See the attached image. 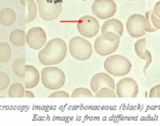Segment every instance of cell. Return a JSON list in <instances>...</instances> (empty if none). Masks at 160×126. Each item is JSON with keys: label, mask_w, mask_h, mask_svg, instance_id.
I'll return each instance as SVG.
<instances>
[{"label": "cell", "mask_w": 160, "mask_h": 126, "mask_svg": "<svg viewBox=\"0 0 160 126\" xmlns=\"http://www.w3.org/2000/svg\"><path fill=\"white\" fill-rule=\"evenodd\" d=\"M128 34L133 38H141L146 33V18L141 13L130 15L126 24Z\"/></svg>", "instance_id": "obj_9"}, {"label": "cell", "mask_w": 160, "mask_h": 126, "mask_svg": "<svg viewBox=\"0 0 160 126\" xmlns=\"http://www.w3.org/2000/svg\"><path fill=\"white\" fill-rule=\"evenodd\" d=\"M10 41L16 47H22L26 43V34L22 29H17L13 30L10 35Z\"/></svg>", "instance_id": "obj_18"}, {"label": "cell", "mask_w": 160, "mask_h": 126, "mask_svg": "<svg viewBox=\"0 0 160 126\" xmlns=\"http://www.w3.org/2000/svg\"><path fill=\"white\" fill-rule=\"evenodd\" d=\"M82 1H87V0H82Z\"/></svg>", "instance_id": "obj_32"}, {"label": "cell", "mask_w": 160, "mask_h": 126, "mask_svg": "<svg viewBox=\"0 0 160 126\" xmlns=\"http://www.w3.org/2000/svg\"><path fill=\"white\" fill-rule=\"evenodd\" d=\"M151 20H152V24H153L154 27L156 29H160V19L156 18V17L152 13H152H151Z\"/></svg>", "instance_id": "obj_28"}, {"label": "cell", "mask_w": 160, "mask_h": 126, "mask_svg": "<svg viewBox=\"0 0 160 126\" xmlns=\"http://www.w3.org/2000/svg\"><path fill=\"white\" fill-rule=\"evenodd\" d=\"M151 13H152V10H149V11L146 12L145 15H144L146 18V32H148V33H155L158 29H155L154 27L153 24H152V20H151Z\"/></svg>", "instance_id": "obj_25"}, {"label": "cell", "mask_w": 160, "mask_h": 126, "mask_svg": "<svg viewBox=\"0 0 160 126\" xmlns=\"http://www.w3.org/2000/svg\"><path fill=\"white\" fill-rule=\"evenodd\" d=\"M47 39V33L41 27H32L26 34V43L33 50H40L46 44Z\"/></svg>", "instance_id": "obj_11"}, {"label": "cell", "mask_w": 160, "mask_h": 126, "mask_svg": "<svg viewBox=\"0 0 160 126\" xmlns=\"http://www.w3.org/2000/svg\"><path fill=\"white\" fill-rule=\"evenodd\" d=\"M10 78L7 73L4 72L0 73V90L3 91L7 89L10 85Z\"/></svg>", "instance_id": "obj_24"}, {"label": "cell", "mask_w": 160, "mask_h": 126, "mask_svg": "<svg viewBox=\"0 0 160 126\" xmlns=\"http://www.w3.org/2000/svg\"><path fill=\"white\" fill-rule=\"evenodd\" d=\"M41 76L38 70L32 65L26 66V75L24 77V87L26 89H32L39 83Z\"/></svg>", "instance_id": "obj_14"}, {"label": "cell", "mask_w": 160, "mask_h": 126, "mask_svg": "<svg viewBox=\"0 0 160 126\" xmlns=\"http://www.w3.org/2000/svg\"><path fill=\"white\" fill-rule=\"evenodd\" d=\"M115 90L118 98H136L139 92V87L134 79L124 77L117 83Z\"/></svg>", "instance_id": "obj_10"}, {"label": "cell", "mask_w": 160, "mask_h": 126, "mask_svg": "<svg viewBox=\"0 0 160 126\" xmlns=\"http://www.w3.org/2000/svg\"><path fill=\"white\" fill-rule=\"evenodd\" d=\"M152 13H153L156 18L160 19V0L155 3V7H154L153 8V10H152Z\"/></svg>", "instance_id": "obj_29"}, {"label": "cell", "mask_w": 160, "mask_h": 126, "mask_svg": "<svg viewBox=\"0 0 160 126\" xmlns=\"http://www.w3.org/2000/svg\"><path fill=\"white\" fill-rule=\"evenodd\" d=\"M77 29L79 34L83 37L93 38L99 33L100 24L94 17L85 15L78 21Z\"/></svg>", "instance_id": "obj_8"}, {"label": "cell", "mask_w": 160, "mask_h": 126, "mask_svg": "<svg viewBox=\"0 0 160 126\" xmlns=\"http://www.w3.org/2000/svg\"><path fill=\"white\" fill-rule=\"evenodd\" d=\"M40 18L47 21H53L61 15L62 0H36Z\"/></svg>", "instance_id": "obj_6"}, {"label": "cell", "mask_w": 160, "mask_h": 126, "mask_svg": "<svg viewBox=\"0 0 160 126\" xmlns=\"http://www.w3.org/2000/svg\"><path fill=\"white\" fill-rule=\"evenodd\" d=\"M26 61L24 58H19L13 63V70L17 76L24 78L26 75Z\"/></svg>", "instance_id": "obj_19"}, {"label": "cell", "mask_w": 160, "mask_h": 126, "mask_svg": "<svg viewBox=\"0 0 160 126\" xmlns=\"http://www.w3.org/2000/svg\"><path fill=\"white\" fill-rule=\"evenodd\" d=\"M20 2L25 9V23L31 22L36 17L38 6L34 0H20Z\"/></svg>", "instance_id": "obj_16"}, {"label": "cell", "mask_w": 160, "mask_h": 126, "mask_svg": "<svg viewBox=\"0 0 160 126\" xmlns=\"http://www.w3.org/2000/svg\"><path fill=\"white\" fill-rule=\"evenodd\" d=\"M149 98H160V84H157L151 88Z\"/></svg>", "instance_id": "obj_26"}, {"label": "cell", "mask_w": 160, "mask_h": 126, "mask_svg": "<svg viewBox=\"0 0 160 126\" xmlns=\"http://www.w3.org/2000/svg\"><path fill=\"white\" fill-rule=\"evenodd\" d=\"M104 87H108L115 90V81L109 75V73H96L90 80V88L93 93H96L99 89Z\"/></svg>", "instance_id": "obj_12"}, {"label": "cell", "mask_w": 160, "mask_h": 126, "mask_svg": "<svg viewBox=\"0 0 160 126\" xmlns=\"http://www.w3.org/2000/svg\"><path fill=\"white\" fill-rule=\"evenodd\" d=\"M120 44V36L112 32L102 33L94 41V50L101 56H108L116 51Z\"/></svg>", "instance_id": "obj_3"}, {"label": "cell", "mask_w": 160, "mask_h": 126, "mask_svg": "<svg viewBox=\"0 0 160 126\" xmlns=\"http://www.w3.org/2000/svg\"><path fill=\"white\" fill-rule=\"evenodd\" d=\"M91 11L98 19H109L117 12V5L114 0H94Z\"/></svg>", "instance_id": "obj_7"}, {"label": "cell", "mask_w": 160, "mask_h": 126, "mask_svg": "<svg viewBox=\"0 0 160 126\" xmlns=\"http://www.w3.org/2000/svg\"><path fill=\"white\" fill-rule=\"evenodd\" d=\"M67 51L65 41L61 38H53L38 52V61L44 66L57 65L65 58Z\"/></svg>", "instance_id": "obj_1"}, {"label": "cell", "mask_w": 160, "mask_h": 126, "mask_svg": "<svg viewBox=\"0 0 160 126\" xmlns=\"http://www.w3.org/2000/svg\"><path fill=\"white\" fill-rule=\"evenodd\" d=\"M104 68L112 76H123L131 71L132 63L123 55H113L104 60Z\"/></svg>", "instance_id": "obj_2"}, {"label": "cell", "mask_w": 160, "mask_h": 126, "mask_svg": "<svg viewBox=\"0 0 160 126\" xmlns=\"http://www.w3.org/2000/svg\"><path fill=\"white\" fill-rule=\"evenodd\" d=\"M11 58V48L10 46L6 42L0 44V61L7 63Z\"/></svg>", "instance_id": "obj_21"}, {"label": "cell", "mask_w": 160, "mask_h": 126, "mask_svg": "<svg viewBox=\"0 0 160 126\" xmlns=\"http://www.w3.org/2000/svg\"><path fill=\"white\" fill-rule=\"evenodd\" d=\"M127 1H137V0H127Z\"/></svg>", "instance_id": "obj_31"}, {"label": "cell", "mask_w": 160, "mask_h": 126, "mask_svg": "<svg viewBox=\"0 0 160 126\" xmlns=\"http://www.w3.org/2000/svg\"><path fill=\"white\" fill-rule=\"evenodd\" d=\"M24 97H26V98H34V97H35V96H34L32 92H29V91H25V92H24Z\"/></svg>", "instance_id": "obj_30"}, {"label": "cell", "mask_w": 160, "mask_h": 126, "mask_svg": "<svg viewBox=\"0 0 160 126\" xmlns=\"http://www.w3.org/2000/svg\"><path fill=\"white\" fill-rule=\"evenodd\" d=\"M17 20V15L11 8H4L0 12V22L4 26H12Z\"/></svg>", "instance_id": "obj_17"}, {"label": "cell", "mask_w": 160, "mask_h": 126, "mask_svg": "<svg viewBox=\"0 0 160 126\" xmlns=\"http://www.w3.org/2000/svg\"><path fill=\"white\" fill-rule=\"evenodd\" d=\"M70 95L64 91H58L54 92L49 96V98H69Z\"/></svg>", "instance_id": "obj_27"}, {"label": "cell", "mask_w": 160, "mask_h": 126, "mask_svg": "<svg viewBox=\"0 0 160 126\" xmlns=\"http://www.w3.org/2000/svg\"><path fill=\"white\" fill-rule=\"evenodd\" d=\"M25 87L21 83L16 82L12 84L9 87V97L10 98H23L25 92Z\"/></svg>", "instance_id": "obj_20"}, {"label": "cell", "mask_w": 160, "mask_h": 126, "mask_svg": "<svg viewBox=\"0 0 160 126\" xmlns=\"http://www.w3.org/2000/svg\"><path fill=\"white\" fill-rule=\"evenodd\" d=\"M41 81L46 88L58 90L64 86L66 76L64 71L58 67L47 66L41 71Z\"/></svg>", "instance_id": "obj_4"}, {"label": "cell", "mask_w": 160, "mask_h": 126, "mask_svg": "<svg viewBox=\"0 0 160 126\" xmlns=\"http://www.w3.org/2000/svg\"><path fill=\"white\" fill-rule=\"evenodd\" d=\"M68 50L72 57L78 61L88 60L91 58L93 52L92 44L81 36H75L70 39Z\"/></svg>", "instance_id": "obj_5"}, {"label": "cell", "mask_w": 160, "mask_h": 126, "mask_svg": "<svg viewBox=\"0 0 160 126\" xmlns=\"http://www.w3.org/2000/svg\"><path fill=\"white\" fill-rule=\"evenodd\" d=\"M108 32H112V33H116V34H118L121 37L123 35L124 32L123 24H122V23L119 20L116 19V18L107 20L102 24L101 33H108Z\"/></svg>", "instance_id": "obj_15"}, {"label": "cell", "mask_w": 160, "mask_h": 126, "mask_svg": "<svg viewBox=\"0 0 160 126\" xmlns=\"http://www.w3.org/2000/svg\"><path fill=\"white\" fill-rule=\"evenodd\" d=\"M146 47V39L142 38L140 39L135 43L134 44V50L136 52V55L139 57L141 59L145 60L146 64L144 68V71L145 72L146 70L151 65L152 61V53L148 50L145 48Z\"/></svg>", "instance_id": "obj_13"}, {"label": "cell", "mask_w": 160, "mask_h": 126, "mask_svg": "<svg viewBox=\"0 0 160 126\" xmlns=\"http://www.w3.org/2000/svg\"><path fill=\"white\" fill-rule=\"evenodd\" d=\"M93 95L90 89L87 87H77L72 92V98H93Z\"/></svg>", "instance_id": "obj_22"}, {"label": "cell", "mask_w": 160, "mask_h": 126, "mask_svg": "<svg viewBox=\"0 0 160 126\" xmlns=\"http://www.w3.org/2000/svg\"><path fill=\"white\" fill-rule=\"evenodd\" d=\"M97 98H116L117 95L113 89L108 87H101L94 94Z\"/></svg>", "instance_id": "obj_23"}]
</instances>
